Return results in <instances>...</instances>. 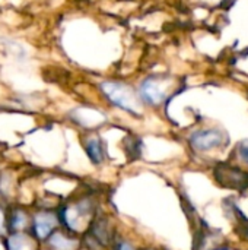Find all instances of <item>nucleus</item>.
Returning a JSON list of instances; mask_svg holds the SVG:
<instances>
[{
  "mask_svg": "<svg viewBox=\"0 0 248 250\" xmlns=\"http://www.w3.org/2000/svg\"><path fill=\"white\" fill-rule=\"evenodd\" d=\"M6 223L10 227V230L13 233H16V231H23V229H26V226L29 223V218H28V214L25 211L16 208V209L12 211V214L9 215Z\"/></svg>",
  "mask_w": 248,
  "mask_h": 250,
  "instance_id": "nucleus-11",
  "label": "nucleus"
},
{
  "mask_svg": "<svg viewBox=\"0 0 248 250\" xmlns=\"http://www.w3.org/2000/svg\"><path fill=\"white\" fill-rule=\"evenodd\" d=\"M47 245L50 250H77L79 248V240L76 237L67 236L61 231H54L48 239Z\"/></svg>",
  "mask_w": 248,
  "mask_h": 250,
  "instance_id": "nucleus-7",
  "label": "nucleus"
},
{
  "mask_svg": "<svg viewBox=\"0 0 248 250\" xmlns=\"http://www.w3.org/2000/svg\"><path fill=\"white\" fill-rule=\"evenodd\" d=\"M99 91L114 107L133 116L140 114L142 101L137 95V91L129 83L121 81H102L99 83Z\"/></svg>",
  "mask_w": 248,
  "mask_h": 250,
  "instance_id": "nucleus-1",
  "label": "nucleus"
},
{
  "mask_svg": "<svg viewBox=\"0 0 248 250\" xmlns=\"http://www.w3.org/2000/svg\"><path fill=\"white\" fill-rule=\"evenodd\" d=\"M4 226H6V215H4V212H3V209L0 207V231H3Z\"/></svg>",
  "mask_w": 248,
  "mask_h": 250,
  "instance_id": "nucleus-15",
  "label": "nucleus"
},
{
  "mask_svg": "<svg viewBox=\"0 0 248 250\" xmlns=\"http://www.w3.org/2000/svg\"><path fill=\"white\" fill-rule=\"evenodd\" d=\"M137 95L142 103L156 107V105H161L167 100L168 85L164 79L151 76L140 82V85L137 88Z\"/></svg>",
  "mask_w": 248,
  "mask_h": 250,
  "instance_id": "nucleus-3",
  "label": "nucleus"
},
{
  "mask_svg": "<svg viewBox=\"0 0 248 250\" xmlns=\"http://www.w3.org/2000/svg\"><path fill=\"white\" fill-rule=\"evenodd\" d=\"M91 233L94 240L98 245H110L113 242V229L110 227L108 221L104 218H98L96 221H94L92 227H91Z\"/></svg>",
  "mask_w": 248,
  "mask_h": 250,
  "instance_id": "nucleus-9",
  "label": "nucleus"
},
{
  "mask_svg": "<svg viewBox=\"0 0 248 250\" xmlns=\"http://www.w3.org/2000/svg\"><path fill=\"white\" fill-rule=\"evenodd\" d=\"M83 146H85V151H86L88 157L92 160V163L99 164V163L104 161L105 151H104V144H102L99 136H96V135L86 136L85 141H83Z\"/></svg>",
  "mask_w": 248,
  "mask_h": 250,
  "instance_id": "nucleus-8",
  "label": "nucleus"
},
{
  "mask_svg": "<svg viewBox=\"0 0 248 250\" xmlns=\"http://www.w3.org/2000/svg\"><path fill=\"white\" fill-rule=\"evenodd\" d=\"M92 211H94L92 204L88 199H85L82 202L73 204L72 207H66L58 214V218L60 223H63V226H66L69 230L79 231L85 229L83 226H86V221L91 217Z\"/></svg>",
  "mask_w": 248,
  "mask_h": 250,
  "instance_id": "nucleus-4",
  "label": "nucleus"
},
{
  "mask_svg": "<svg viewBox=\"0 0 248 250\" xmlns=\"http://www.w3.org/2000/svg\"><path fill=\"white\" fill-rule=\"evenodd\" d=\"M32 233L38 240H47L60 226V218L51 211H39L32 218Z\"/></svg>",
  "mask_w": 248,
  "mask_h": 250,
  "instance_id": "nucleus-6",
  "label": "nucleus"
},
{
  "mask_svg": "<svg viewBox=\"0 0 248 250\" xmlns=\"http://www.w3.org/2000/svg\"><path fill=\"white\" fill-rule=\"evenodd\" d=\"M238 155L246 164H248V141H244L238 145Z\"/></svg>",
  "mask_w": 248,
  "mask_h": 250,
  "instance_id": "nucleus-13",
  "label": "nucleus"
},
{
  "mask_svg": "<svg viewBox=\"0 0 248 250\" xmlns=\"http://www.w3.org/2000/svg\"><path fill=\"white\" fill-rule=\"evenodd\" d=\"M35 248H37L35 240L31 236L25 234L23 231L12 233L6 243L7 250H35Z\"/></svg>",
  "mask_w": 248,
  "mask_h": 250,
  "instance_id": "nucleus-10",
  "label": "nucleus"
},
{
  "mask_svg": "<svg viewBox=\"0 0 248 250\" xmlns=\"http://www.w3.org/2000/svg\"><path fill=\"white\" fill-rule=\"evenodd\" d=\"M215 180L227 189L243 192L248 188V173L240 167L229 166L228 163H221L213 170Z\"/></svg>",
  "mask_w": 248,
  "mask_h": 250,
  "instance_id": "nucleus-2",
  "label": "nucleus"
},
{
  "mask_svg": "<svg viewBox=\"0 0 248 250\" xmlns=\"http://www.w3.org/2000/svg\"><path fill=\"white\" fill-rule=\"evenodd\" d=\"M114 250H136L134 246L130 243V242H126V240H117L115 242V246H114Z\"/></svg>",
  "mask_w": 248,
  "mask_h": 250,
  "instance_id": "nucleus-14",
  "label": "nucleus"
},
{
  "mask_svg": "<svg viewBox=\"0 0 248 250\" xmlns=\"http://www.w3.org/2000/svg\"><path fill=\"white\" fill-rule=\"evenodd\" d=\"M225 141V136L218 129H202L196 130L190 135L189 142L193 149L199 152H208L219 148Z\"/></svg>",
  "mask_w": 248,
  "mask_h": 250,
  "instance_id": "nucleus-5",
  "label": "nucleus"
},
{
  "mask_svg": "<svg viewBox=\"0 0 248 250\" xmlns=\"http://www.w3.org/2000/svg\"><path fill=\"white\" fill-rule=\"evenodd\" d=\"M235 212H237V218L240 221V226H241V234L244 236V239L248 240V218L244 217V214L235 207Z\"/></svg>",
  "mask_w": 248,
  "mask_h": 250,
  "instance_id": "nucleus-12",
  "label": "nucleus"
},
{
  "mask_svg": "<svg viewBox=\"0 0 248 250\" xmlns=\"http://www.w3.org/2000/svg\"><path fill=\"white\" fill-rule=\"evenodd\" d=\"M0 250H7L6 249V245H3V242L0 240Z\"/></svg>",
  "mask_w": 248,
  "mask_h": 250,
  "instance_id": "nucleus-16",
  "label": "nucleus"
}]
</instances>
